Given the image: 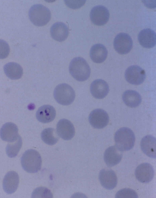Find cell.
Masks as SVG:
<instances>
[{"mask_svg": "<svg viewBox=\"0 0 156 198\" xmlns=\"http://www.w3.org/2000/svg\"><path fill=\"white\" fill-rule=\"evenodd\" d=\"M107 55V51L105 46L100 44L93 45L91 48L90 56L92 60L96 63L104 62Z\"/></svg>", "mask_w": 156, "mask_h": 198, "instance_id": "44dd1931", "label": "cell"}, {"mask_svg": "<svg viewBox=\"0 0 156 198\" xmlns=\"http://www.w3.org/2000/svg\"><path fill=\"white\" fill-rule=\"evenodd\" d=\"M4 72L6 76L12 80L20 78L23 74V69L18 63L11 62L5 64L3 67Z\"/></svg>", "mask_w": 156, "mask_h": 198, "instance_id": "7402d4cb", "label": "cell"}, {"mask_svg": "<svg viewBox=\"0 0 156 198\" xmlns=\"http://www.w3.org/2000/svg\"><path fill=\"white\" fill-rule=\"evenodd\" d=\"M19 183V178L17 173L14 171H9L3 178V190L8 194H12L17 190Z\"/></svg>", "mask_w": 156, "mask_h": 198, "instance_id": "4fadbf2b", "label": "cell"}, {"mask_svg": "<svg viewBox=\"0 0 156 198\" xmlns=\"http://www.w3.org/2000/svg\"><path fill=\"white\" fill-rule=\"evenodd\" d=\"M10 52V48L9 44L5 41L0 39V59L6 58Z\"/></svg>", "mask_w": 156, "mask_h": 198, "instance_id": "83f0119b", "label": "cell"}, {"mask_svg": "<svg viewBox=\"0 0 156 198\" xmlns=\"http://www.w3.org/2000/svg\"><path fill=\"white\" fill-rule=\"evenodd\" d=\"M146 77L144 70L137 65L129 67L125 73L126 80L129 83L134 85H138L142 83Z\"/></svg>", "mask_w": 156, "mask_h": 198, "instance_id": "52a82bcc", "label": "cell"}, {"mask_svg": "<svg viewBox=\"0 0 156 198\" xmlns=\"http://www.w3.org/2000/svg\"><path fill=\"white\" fill-rule=\"evenodd\" d=\"M19 135L17 126L12 122L5 123L0 130V137L2 139L9 142L16 140Z\"/></svg>", "mask_w": 156, "mask_h": 198, "instance_id": "5bb4252c", "label": "cell"}, {"mask_svg": "<svg viewBox=\"0 0 156 198\" xmlns=\"http://www.w3.org/2000/svg\"><path fill=\"white\" fill-rule=\"evenodd\" d=\"M52 194L47 188L40 187L36 189L32 193V198H52Z\"/></svg>", "mask_w": 156, "mask_h": 198, "instance_id": "484cf974", "label": "cell"}, {"mask_svg": "<svg viewBox=\"0 0 156 198\" xmlns=\"http://www.w3.org/2000/svg\"><path fill=\"white\" fill-rule=\"evenodd\" d=\"M56 131L59 136L66 140L71 139L75 133L73 124L70 121L65 119H61L58 122Z\"/></svg>", "mask_w": 156, "mask_h": 198, "instance_id": "30bf717a", "label": "cell"}, {"mask_svg": "<svg viewBox=\"0 0 156 198\" xmlns=\"http://www.w3.org/2000/svg\"><path fill=\"white\" fill-rule=\"evenodd\" d=\"M135 174L138 180L141 182L146 183L149 182L152 180L154 171L151 164L145 163L141 164L136 167Z\"/></svg>", "mask_w": 156, "mask_h": 198, "instance_id": "7c38bea8", "label": "cell"}, {"mask_svg": "<svg viewBox=\"0 0 156 198\" xmlns=\"http://www.w3.org/2000/svg\"><path fill=\"white\" fill-rule=\"evenodd\" d=\"M109 16L108 9L102 5L94 6L91 10L90 13L91 22L98 26H102L106 24L109 19Z\"/></svg>", "mask_w": 156, "mask_h": 198, "instance_id": "9c48e42d", "label": "cell"}, {"mask_svg": "<svg viewBox=\"0 0 156 198\" xmlns=\"http://www.w3.org/2000/svg\"><path fill=\"white\" fill-rule=\"evenodd\" d=\"M138 40L140 45L146 48H151L156 44L155 32L150 28H146L141 30L138 35Z\"/></svg>", "mask_w": 156, "mask_h": 198, "instance_id": "e0dca14e", "label": "cell"}, {"mask_svg": "<svg viewBox=\"0 0 156 198\" xmlns=\"http://www.w3.org/2000/svg\"><path fill=\"white\" fill-rule=\"evenodd\" d=\"M55 130L49 128L45 129L41 132V137L42 140L47 145L52 146L56 144L59 139V137Z\"/></svg>", "mask_w": 156, "mask_h": 198, "instance_id": "cb8c5ba5", "label": "cell"}, {"mask_svg": "<svg viewBox=\"0 0 156 198\" xmlns=\"http://www.w3.org/2000/svg\"><path fill=\"white\" fill-rule=\"evenodd\" d=\"M99 179L102 186L106 189L111 190L117 184V178L115 172L108 168H104L100 171Z\"/></svg>", "mask_w": 156, "mask_h": 198, "instance_id": "8fae6325", "label": "cell"}, {"mask_svg": "<svg viewBox=\"0 0 156 198\" xmlns=\"http://www.w3.org/2000/svg\"><path fill=\"white\" fill-rule=\"evenodd\" d=\"M90 91L94 98L101 99L107 95L109 92V87L104 80L101 79H96L91 84Z\"/></svg>", "mask_w": 156, "mask_h": 198, "instance_id": "2e32d148", "label": "cell"}, {"mask_svg": "<svg viewBox=\"0 0 156 198\" xmlns=\"http://www.w3.org/2000/svg\"><path fill=\"white\" fill-rule=\"evenodd\" d=\"M122 157V151L118 149L116 146H113L109 147L105 150L104 160L107 166L111 167L118 164Z\"/></svg>", "mask_w": 156, "mask_h": 198, "instance_id": "9a60e30c", "label": "cell"}, {"mask_svg": "<svg viewBox=\"0 0 156 198\" xmlns=\"http://www.w3.org/2000/svg\"><path fill=\"white\" fill-rule=\"evenodd\" d=\"M132 45V38L129 35L125 33H121L118 34L114 39V48L120 54L128 53L131 50Z\"/></svg>", "mask_w": 156, "mask_h": 198, "instance_id": "8992f818", "label": "cell"}, {"mask_svg": "<svg viewBox=\"0 0 156 198\" xmlns=\"http://www.w3.org/2000/svg\"><path fill=\"white\" fill-rule=\"evenodd\" d=\"M122 98L125 103L132 108L138 106L142 100L140 95L136 91L132 90L125 91L123 93Z\"/></svg>", "mask_w": 156, "mask_h": 198, "instance_id": "603a6c76", "label": "cell"}, {"mask_svg": "<svg viewBox=\"0 0 156 198\" xmlns=\"http://www.w3.org/2000/svg\"><path fill=\"white\" fill-rule=\"evenodd\" d=\"M54 98L59 104L67 106L74 101L75 94L72 88L66 83L58 85L55 88L53 93Z\"/></svg>", "mask_w": 156, "mask_h": 198, "instance_id": "5b68a950", "label": "cell"}, {"mask_svg": "<svg viewBox=\"0 0 156 198\" xmlns=\"http://www.w3.org/2000/svg\"><path fill=\"white\" fill-rule=\"evenodd\" d=\"M56 111L52 106L44 105L40 107L36 113V117L38 121L43 123L50 122L55 119Z\"/></svg>", "mask_w": 156, "mask_h": 198, "instance_id": "d6986e66", "label": "cell"}, {"mask_svg": "<svg viewBox=\"0 0 156 198\" xmlns=\"http://www.w3.org/2000/svg\"><path fill=\"white\" fill-rule=\"evenodd\" d=\"M64 1L68 7L74 9L79 8L82 6L85 0H64Z\"/></svg>", "mask_w": 156, "mask_h": 198, "instance_id": "f1b7e54d", "label": "cell"}, {"mask_svg": "<svg viewBox=\"0 0 156 198\" xmlns=\"http://www.w3.org/2000/svg\"><path fill=\"white\" fill-rule=\"evenodd\" d=\"M114 139L116 146L122 151L130 150L133 147L135 137L132 131L127 127L122 128L115 132Z\"/></svg>", "mask_w": 156, "mask_h": 198, "instance_id": "3957f363", "label": "cell"}, {"mask_svg": "<svg viewBox=\"0 0 156 198\" xmlns=\"http://www.w3.org/2000/svg\"><path fill=\"white\" fill-rule=\"evenodd\" d=\"M23 168L31 173L37 172L41 168L42 160L39 153L33 149H28L23 153L21 158Z\"/></svg>", "mask_w": 156, "mask_h": 198, "instance_id": "6da1fadb", "label": "cell"}, {"mask_svg": "<svg viewBox=\"0 0 156 198\" xmlns=\"http://www.w3.org/2000/svg\"><path fill=\"white\" fill-rule=\"evenodd\" d=\"M117 198H137L138 196L134 190L129 188H124L118 191L116 194Z\"/></svg>", "mask_w": 156, "mask_h": 198, "instance_id": "4316f807", "label": "cell"}, {"mask_svg": "<svg viewBox=\"0 0 156 198\" xmlns=\"http://www.w3.org/2000/svg\"><path fill=\"white\" fill-rule=\"evenodd\" d=\"M50 32L53 39L59 42H62L67 38L69 34V29L64 23L57 22L51 26Z\"/></svg>", "mask_w": 156, "mask_h": 198, "instance_id": "ac0fdd59", "label": "cell"}, {"mask_svg": "<svg viewBox=\"0 0 156 198\" xmlns=\"http://www.w3.org/2000/svg\"><path fill=\"white\" fill-rule=\"evenodd\" d=\"M89 120L91 126L95 128L101 129L106 127L109 121L107 113L104 110L97 109L89 114Z\"/></svg>", "mask_w": 156, "mask_h": 198, "instance_id": "ba28073f", "label": "cell"}, {"mask_svg": "<svg viewBox=\"0 0 156 198\" xmlns=\"http://www.w3.org/2000/svg\"><path fill=\"white\" fill-rule=\"evenodd\" d=\"M70 74L75 79L82 81L87 80L90 74V69L86 61L81 57L73 58L69 66Z\"/></svg>", "mask_w": 156, "mask_h": 198, "instance_id": "7a4b0ae2", "label": "cell"}, {"mask_svg": "<svg viewBox=\"0 0 156 198\" xmlns=\"http://www.w3.org/2000/svg\"><path fill=\"white\" fill-rule=\"evenodd\" d=\"M140 147L142 151L148 157L155 158L156 139L151 135H147L141 139Z\"/></svg>", "mask_w": 156, "mask_h": 198, "instance_id": "ffe728a7", "label": "cell"}, {"mask_svg": "<svg viewBox=\"0 0 156 198\" xmlns=\"http://www.w3.org/2000/svg\"><path fill=\"white\" fill-rule=\"evenodd\" d=\"M22 139L20 135L16 140L9 142L6 148L7 156L10 158L16 157L22 147Z\"/></svg>", "mask_w": 156, "mask_h": 198, "instance_id": "d4e9b609", "label": "cell"}, {"mask_svg": "<svg viewBox=\"0 0 156 198\" xmlns=\"http://www.w3.org/2000/svg\"><path fill=\"white\" fill-rule=\"evenodd\" d=\"M28 15L31 22L38 26L45 25L51 17L50 10L41 4H36L32 6L29 9Z\"/></svg>", "mask_w": 156, "mask_h": 198, "instance_id": "277c9868", "label": "cell"}]
</instances>
